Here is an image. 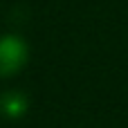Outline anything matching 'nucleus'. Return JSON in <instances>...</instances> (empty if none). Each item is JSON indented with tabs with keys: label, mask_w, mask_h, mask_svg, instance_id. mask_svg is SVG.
<instances>
[{
	"label": "nucleus",
	"mask_w": 128,
	"mask_h": 128,
	"mask_svg": "<svg viewBox=\"0 0 128 128\" xmlns=\"http://www.w3.org/2000/svg\"><path fill=\"white\" fill-rule=\"evenodd\" d=\"M29 58L27 43L16 34L0 36V79H9L25 68Z\"/></svg>",
	"instance_id": "nucleus-1"
},
{
	"label": "nucleus",
	"mask_w": 128,
	"mask_h": 128,
	"mask_svg": "<svg viewBox=\"0 0 128 128\" xmlns=\"http://www.w3.org/2000/svg\"><path fill=\"white\" fill-rule=\"evenodd\" d=\"M29 110V99L20 90H7L0 94V112L9 119H20Z\"/></svg>",
	"instance_id": "nucleus-2"
}]
</instances>
